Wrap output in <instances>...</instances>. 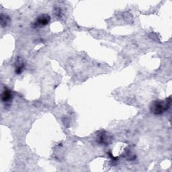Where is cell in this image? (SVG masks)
<instances>
[{"instance_id": "6da1fadb", "label": "cell", "mask_w": 172, "mask_h": 172, "mask_svg": "<svg viewBox=\"0 0 172 172\" xmlns=\"http://www.w3.org/2000/svg\"><path fill=\"white\" fill-rule=\"evenodd\" d=\"M171 101L166 102H155L153 104L151 107V111L155 114H161L163 112L166 111L167 109L170 108Z\"/></svg>"}, {"instance_id": "7a4b0ae2", "label": "cell", "mask_w": 172, "mask_h": 172, "mask_svg": "<svg viewBox=\"0 0 172 172\" xmlns=\"http://www.w3.org/2000/svg\"><path fill=\"white\" fill-rule=\"evenodd\" d=\"M50 21V17L49 15H43L40 16L36 22V25H40V26H45L47 24H49Z\"/></svg>"}, {"instance_id": "3957f363", "label": "cell", "mask_w": 172, "mask_h": 172, "mask_svg": "<svg viewBox=\"0 0 172 172\" xmlns=\"http://www.w3.org/2000/svg\"><path fill=\"white\" fill-rule=\"evenodd\" d=\"M12 97V92L10 90L5 89L2 94V101L3 102H8L10 101Z\"/></svg>"}]
</instances>
